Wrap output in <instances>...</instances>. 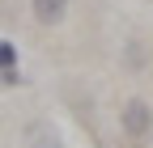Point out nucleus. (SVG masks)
Here are the masks:
<instances>
[{
  "instance_id": "39448f33",
  "label": "nucleus",
  "mask_w": 153,
  "mask_h": 148,
  "mask_svg": "<svg viewBox=\"0 0 153 148\" xmlns=\"http://www.w3.org/2000/svg\"><path fill=\"white\" fill-rule=\"evenodd\" d=\"M123 59H128V68H145V47L140 42H128V55H123Z\"/></svg>"
},
{
  "instance_id": "20e7f679",
  "label": "nucleus",
  "mask_w": 153,
  "mask_h": 148,
  "mask_svg": "<svg viewBox=\"0 0 153 148\" xmlns=\"http://www.w3.org/2000/svg\"><path fill=\"white\" fill-rule=\"evenodd\" d=\"M0 68H17V42L0 38Z\"/></svg>"
},
{
  "instance_id": "f03ea898",
  "label": "nucleus",
  "mask_w": 153,
  "mask_h": 148,
  "mask_svg": "<svg viewBox=\"0 0 153 148\" xmlns=\"http://www.w3.org/2000/svg\"><path fill=\"white\" fill-rule=\"evenodd\" d=\"M22 148H64V144H60V136H55V127L47 119H34L22 131Z\"/></svg>"
},
{
  "instance_id": "f257e3e1",
  "label": "nucleus",
  "mask_w": 153,
  "mask_h": 148,
  "mask_svg": "<svg viewBox=\"0 0 153 148\" xmlns=\"http://www.w3.org/2000/svg\"><path fill=\"white\" fill-rule=\"evenodd\" d=\"M119 131H123L128 140H145V136L153 131V106H149L145 97H132V102L119 110Z\"/></svg>"
},
{
  "instance_id": "7ed1b4c3",
  "label": "nucleus",
  "mask_w": 153,
  "mask_h": 148,
  "mask_svg": "<svg viewBox=\"0 0 153 148\" xmlns=\"http://www.w3.org/2000/svg\"><path fill=\"white\" fill-rule=\"evenodd\" d=\"M30 9H34V21L60 26L64 17H68V0H30Z\"/></svg>"
}]
</instances>
